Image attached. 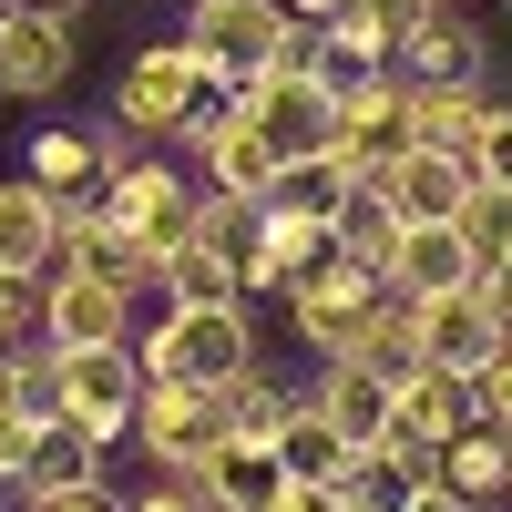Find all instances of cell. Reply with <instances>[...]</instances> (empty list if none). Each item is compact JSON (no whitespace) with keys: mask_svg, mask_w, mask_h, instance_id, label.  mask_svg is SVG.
Returning a JSON list of instances; mask_svg holds the SVG:
<instances>
[{"mask_svg":"<svg viewBox=\"0 0 512 512\" xmlns=\"http://www.w3.org/2000/svg\"><path fill=\"white\" fill-rule=\"evenodd\" d=\"M236 113V82H216L185 31L175 41H134V62L113 82V134H144V144H205L216 123Z\"/></svg>","mask_w":512,"mask_h":512,"instance_id":"6da1fadb","label":"cell"},{"mask_svg":"<svg viewBox=\"0 0 512 512\" xmlns=\"http://www.w3.org/2000/svg\"><path fill=\"white\" fill-rule=\"evenodd\" d=\"M277 297H287V328L308 338L318 359H359V349H369V328H379V308H390V277H379L359 246H338V236H328V246H318Z\"/></svg>","mask_w":512,"mask_h":512,"instance_id":"7a4b0ae2","label":"cell"},{"mask_svg":"<svg viewBox=\"0 0 512 512\" xmlns=\"http://www.w3.org/2000/svg\"><path fill=\"white\" fill-rule=\"evenodd\" d=\"M185 52L216 82H256L267 62H297V11L287 0H185Z\"/></svg>","mask_w":512,"mask_h":512,"instance_id":"3957f363","label":"cell"},{"mask_svg":"<svg viewBox=\"0 0 512 512\" xmlns=\"http://www.w3.org/2000/svg\"><path fill=\"white\" fill-rule=\"evenodd\" d=\"M144 379H195V390H226V379L256 359V328H246V297L236 308H164L144 328Z\"/></svg>","mask_w":512,"mask_h":512,"instance_id":"277c9868","label":"cell"},{"mask_svg":"<svg viewBox=\"0 0 512 512\" xmlns=\"http://www.w3.org/2000/svg\"><path fill=\"white\" fill-rule=\"evenodd\" d=\"M52 379H62V420L82 441H123L134 431V400H144V359L134 338H93V349H52Z\"/></svg>","mask_w":512,"mask_h":512,"instance_id":"5b68a950","label":"cell"},{"mask_svg":"<svg viewBox=\"0 0 512 512\" xmlns=\"http://www.w3.org/2000/svg\"><path fill=\"white\" fill-rule=\"evenodd\" d=\"M93 205H103L123 236H144V246H154V267H164V246H185V236H195V185H185L164 154H113V164H103V185H93Z\"/></svg>","mask_w":512,"mask_h":512,"instance_id":"8992f818","label":"cell"},{"mask_svg":"<svg viewBox=\"0 0 512 512\" xmlns=\"http://www.w3.org/2000/svg\"><path fill=\"white\" fill-rule=\"evenodd\" d=\"M134 441H144L154 472H205V461L226 451V390H195V379H144Z\"/></svg>","mask_w":512,"mask_h":512,"instance_id":"52a82bcc","label":"cell"},{"mask_svg":"<svg viewBox=\"0 0 512 512\" xmlns=\"http://www.w3.org/2000/svg\"><path fill=\"white\" fill-rule=\"evenodd\" d=\"M82 72V31L72 11H41V0H0V93L11 103H52Z\"/></svg>","mask_w":512,"mask_h":512,"instance_id":"ba28073f","label":"cell"},{"mask_svg":"<svg viewBox=\"0 0 512 512\" xmlns=\"http://www.w3.org/2000/svg\"><path fill=\"white\" fill-rule=\"evenodd\" d=\"M502 338H512V318L482 297V277L451 287V297H410V359H431L451 379H482L502 359Z\"/></svg>","mask_w":512,"mask_h":512,"instance_id":"9c48e42d","label":"cell"},{"mask_svg":"<svg viewBox=\"0 0 512 512\" xmlns=\"http://www.w3.org/2000/svg\"><path fill=\"white\" fill-rule=\"evenodd\" d=\"M236 113L267 134V154L287 164V154H318L328 144V113H338V93L308 72V62H267L256 82H236Z\"/></svg>","mask_w":512,"mask_h":512,"instance_id":"30bf717a","label":"cell"},{"mask_svg":"<svg viewBox=\"0 0 512 512\" xmlns=\"http://www.w3.org/2000/svg\"><path fill=\"white\" fill-rule=\"evenodd\" d=\"M400 144H420V134H410V82H400V72H369L359 93H338V113H328V154L349 164L359 185H369Z\"/></svg>","mask_w":512,"mask_h":512,"instance_id":"8fae6325","label":"cell"},{"mask_svg":"<svg viewBox=\"0 0 512 512\" xmlns=\"http://www.w3.org/2000/svg\"><path fill=\"white\" fill-rule=\"evenodd\" d=\"M369 195L390 205L400 226H441V216H461V195H472V154H451V144H400V154L369 175Z\"/></svg>","mask_w":512,"mask_h":512,"instance_id":"7c38bea8","label":"cell"},{"mask_svg":"<svg viewBox=\"0 0 512 512\" xmlns=\"http://www.w3.org/2000/svg\"><path fill=\"white\" fill-rule=\"evenodd\" d=\"M472 420H482L472 379H451V369H431V359L390 369V441H420V451H441L451 431H472Z\"/></svg>","mask_w":512,"mask_h":512,"instance_id":"4fadbf2b","label":"cell"},{"mask_svg":"<svg viewBox=\"0 0 512 512\" xmlns=\"http://www.w3.org/2000/svg\"><path fill=\"white\" fill-rule=\"evenodd\" d=\"M62 267L103 277V287H123V297H144V287H154V246H144V236H123L103 205L82 195V205H62Z\"/></svg>","mask_w":512,"mask_h":512,"instance_id":"5bb4252c","label":"cell"},{"mask_svg":"<svg viewBox=\"0 0 512 512\" xmlns=\"http://www.w3.org/2000/svg\"><path fill=\"white\" fill-rule=\"evenodd\" d=\"M123 318H134V297L82 277V267H52L41 277V338L52 349H93V338H123Z\"/></svg>","mask_w":512,"mask_h":512,"instance_id":"9a60e30c","label":"cell"},{"mask_svg":"<svg viewBox=\"0 0 512 512\" xmlns=\"http://www.w3.org/2000/svg\"><path fill=\"white\" fill-rule=\"evenodd\" d=\"M297 400H308V410H318L349 451L390 441V379H379V369H359V359H318V390H297Z\"/></svg>","mask_w":512,"mask_h":512,"instance_id":"2e32d148","label":"cell"},{"mask_svg":"<svg viewBox=\"0 0 512 512\" xmlns=\"http://www.w3.org/2000/svg\"><path fill=\"white\" fill-rule=\"evenodd\" d=\"M103 164H113V134H82V123H41V134H21V175L52 205H82L103 185Z\"/></svg>","mask_w":512,"mask_h":512,"instance_id":"e0dca14e","label":"cell"},{"mask_svg":"<svg viewBox=\"0 0 512 512\" xmlns=\"http://www.w3.org/2000/svg\"><path fill=\"white\" fill-rule=\"evenodd\" d=\"M482 31L472 21H461V11H420L400 41H390V72L400 82H482Z\"/></svg>","mask_w":512,"mask_h":512,"instance_id":"ac0fdd59","label":"cell"},{"mask_svg":"<svg viewBox=\"0 0 512 512\" xmlns=\"http://www.w3.org/2000/svg\"><path fill=\"white\" fill-rule=\"evenodd\" d=\"M0 267L11 277H52L62 267V205L31 175H0Z\"/></svg>","mask_w":512,"mask_h":512,"instance_id":"d6986e66","label":"cell"},{"mask_svg":"<svg viewBox=\"0 0 512 512\" xmlns=\"http://www.w3.org/2000/svg\"><path fill=\"white\" fill-rule=\"evenodd\" d=\"M472 246H461V226H400L390 236V297H451V287H472Z\"/></svg>","mask_w":512,"mask_h":512,"instance_id":"ffe728a7","label":"cell"},{"mask_svg":"<svg viewBox=\"0 0 512 512\" xmlns=\"http://www.w3.org/2000/svg\"><path fill=\"white\" fill-rule=\"evenodd\" d=\"M349 195H359V175L318 144V154H287L256 205H267V216H297V226H338V216H349Z\"/></svg>","mask_w":512,"mask_h":512,"instance_id":"44dd1931","label":"cell"},{"mask_svg":"<svg viewBox=\"0 0 512 512\" xmlns=\"http://www.w3.org/2000/svg\"><path fill=\"white\" fill-rule=\"evenodd\" d=\"M195 492H205V512H267L277 492H287V472H277V441H226L205 472H185Z\"/></svg>","mask_w":512,"mask_h":512,"instance_id":"7402d4cb","label":"cell"},{"mask_svg":"<svg viewBox=\"0 0 512 512\" xmlns=\"http://www.w3.org/2000/svg\"><path fill=\"white\" fill-rule=\"evenodd\" d=\"M154 287H164V308H236V246L226 236H185V246H164V267H154Z\"/></svg>","mask_w":512,"mask_h":512,"instance_id":"603a6c76","label":"cell"},{"mask_svg":"<svg viewBox=\"0 0 512 512\" xmlns=\"http://www.w3.org/2000/svg\"><path fill=\"white\" fill-rule=\"evenodd\" d=\"M72 482H103V441H82L72 420L52 410V420H31V461H21V502H52V492H72Z\"/></svg>","mask_w":512,"mask_h":512,"instance_id":"cb8c5ba5","label":"cell"},{"mask_svg":"<svg viewBox=\"0 0 512 512\" xmlns=\"http://www.w3.org/2000/svg\"><path fill=\"white\" fill-rule=\"evenodd\" d=\"M431 11V0H338V11L318 21V41L328 52H349V62H369V72H390V41Z\"/></svg>","mask_w":512,"mask_h":512,"instance_id":"d4e9b609","label":"cell"},{"mask_svg":"<svg viewBox=\"0 0 512 512\" xmlns=\"http://www.w3.org/2000/svg\"><path fill=\"white\" fill-rule=\"evenodd\" d=\"M482 123H492V93H482V82H410V134H420V144L472 154Z\"/></svg>","mask_w":512,"mask_h":512,"instance_id":"484cf974","label":"cell"},{"mask_svg":"<svg viewBox=\"0 0 512 512\" xmlns=\"http://www.w3.org/2000/svg\"><path fill=\"white\" fill-rule=\"evenodd\" d=\"M441 482L451 492H472L482 512L512 492V431H502V420H472V431H451L441 441Z\"/></svg>","mask_w":512,"mask_h":512,"instance_id":"4316f807","label":"cell"},{"mask_svg":"<svg viewBox=\"0 0 512 512\" xmlns=\"http://www.w3.org/2000/svg\"><path fill=\"white\" fill-rule=\"evenodd\" d=\"M195 154H205V175H216V195H246V205L267 195V175H277V154H267V134H256L246 113H226Z\"/></svg>","mask_w":512,"mask_h":512,"instance_id":"83f0119b","label":"cell"},{"mask_svg":"<svg viewBox=\"0 0 512 512\" xmlns=\"http://www.w3.org/2000/svg\"><path fill=\"white\" fill-rule=\"evenodd\" d=\"M287 410H297V390H287L267 359H246V369L226 379V441H277Z\"/></svg>","mask_w":512,"mask_h":512,"instance_id":"f1b7e54d","label":"cell"},{"mask_svg":"<svg viewBox=\"0 0 512 512\" xmlns=\"http://www.w3.org/2000/svg\"><path fill=\"white\" fill-rule=\"evenodd\" d=\"M338 461H349V441H338L328 420L297 400V410H287V431H277V472H287V482H338Z\"/></svg>","mask_w":512,"mask_h":512,"instance_id":"f546056e","label":"cell"},{"mask_svg":"<svg viewBox=\"0 0 512 512\" xmlns=\"http://www.w3.org/2000/svg\"><path fill=\"white\" fill-rule=\"evenodd\" d=\"M461 246H472V267H492V256H512V185H482L472 175V195H461Z\"/></svg>","mask_w":512,"mask_h":512,"instance_id":"4dcf8cb0","label":"cell"},{"mask_svg":"<svg viewBox=\"0 0 512 512\" xmlns=\"http://www.w3.org/2000/svg\"><path fill=\"white\" fill-rule=\"evenodd\" d=\"M31 328H41V277H11V267H0V349L31 338Z\"/></svg>","mask_w":512,"mask_h":512,"instance_id":"1f68e13d","label":"cell"},{"mask_svg":"<svg viewBox=\"0 0 512 512\" xmlns=\"http://www.w3.org/2000/svg\"><path fill=\"white\" fill-rule=\"evenodd\" d=\"M472 175H482V185H512V103H492L482 144H472Z\"/></svg>","mask_w":512,"mask_h":512,"instance_id":"d6a6232c","label":"cell"},{"mask_svg":"<svg viewBox=\"0 0 512 512\" xmlns=\"http://www.w3.org/2000/svg\"><path fill=\"white\" fill-rule=\"evenodd\" d=\"M472 400H482V420H502V431H512V338H502V359L472 379Z\"/></svg>","mask_w":512,"mask_h":512,"instance_id":"836d02e7","label":"cell"},{"mask_svg":"<svg viewBox=\"0 0 512 512\" xmlns=\"http://www.w3.org/2000/svg\"><path fill=\"white\" fill-rule=\"evenodd\" d=\"M123 512H205V492H195L185 472H164L154 492H134V502H123Z\"/></svg>","mask_w":512,"mask_h":512,"instance_id":"e575fe53","label":"cell"},{"mask_svg":"<svg viewBox=\"0 0 512 512\" xmlns=\"http://www.w3.org/2000/svg\"><path fill=\"white\" fill-rule=\"evenodd\" d=\"M21 461H31V420H21L11 400H0V492L21 482Z\"/></svg>","mask_w":512,"mask_h":512,"instance_id":"d590c367","label":"cell"},{"mask_svg":"<svg viewBox=\"0 0 512 512\" xmlns=\"http://www.w3.org/2000/svg\"><path fill=\"white\" fill-rule=\"evenodd\" d=\"M31 512H123L103 482H72V492H52V502H31Z\"/></svg>","mask_w":512,"mask_h":512,"instance_id":"8d00e7d4","label":"cell"},{"mask_svg":"<svg viewBox=\"0 0 512 512\" xmlns=\"http://www.w3.org/2000/svg\"><path fill=\"white\" fill-rule=\"evenodd\" d=\"M400 512H482V502H472V492H451V482H420Z\"/></svg>","mask_w":512,"mask_h":512,"instance_id":"74e56055","label":"cell"},{"mask_svg":"<svg viewBox=\"0 0 512 512\" xmlns=\"http://www.w3.org/2000/svg\"><path fill=\"white\" fill-rule=\"evenodd\" d=\"M267 512H338V492H328V482H287Z\"/></svg>","mask_w":512,"mask_h":512,"instance_id":"f35d334b","label":"cell"},{"mask_svg":"<svg viewBox=\"0 0 512 512\" xmlns=\"http://www.w3.org/2000/svg\"><path fill=\"white\" fill-rule=\"evenodd\" d=\"M482 297H492V308L512 318V256H492V267H482Z\"/></svg>","mask_w":512,"mask_h":512,"instance_id":"ab89813d","label":"cell"},{"mask_svg":"<svg viewBox=\"0 0 512 512\" xmlns=\"http://www.w3.org/2000/svg\"><path fill=\"white\" fill-rule=\"evenodd\" d=\"M287 11H297V31H318V21L338 11V0H287Z\"/></svg>","mask_w":512,"mask_h":512,"instance_id":"60d3db41","label":"cell"},{"mask_svg":"<svg viewBox=\"0 0 512 512\" xmlns=\"http://www.w3.org/2000/svg\"><path fill=\"white\" fill-rule=\"evenodd\" d=\"M41 11H82V0H41Z\"/></svg>","mask_w":512,"mask_h":512,"instance_id":"b9f144b4","label":"cell"},{"mask_svg":"<svg viewBox=\"0 0 512 512\" xmlns=\"http://www.w3.org/2000/svg\"><path fill=\"white\" fill-rule=\"evenodd\" d=\"M431 11H461V0H431Z\"/></svg>","mask_w":512,"mask_h":512,"instance_id":"7bdbcfd3","label":"cell"}]
</instances>
